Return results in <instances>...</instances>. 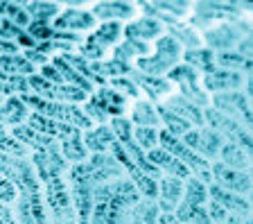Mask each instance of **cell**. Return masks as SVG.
I'll return each instance as SVG.
<instances>
[{
    "label": "cell",
    "mask_w": 253,
    "mask_h": 224,
    "mask_svg": "<svg viewBox=\"0 0 253 224\" xmlns=\"http://www.w3.org/2000/svg\"><path fill=\"white\" fill-rule=\"evenodd\" d=\"M0 175L16 188L14 215L21 224H50L43 202L41 181L27 156L0 154Z\"/></svg>",
    "instance_id": "cell-1"
},
{
    "label": "cell",
    "mask_w": 253,
    "mask_h": 224,
    "mask_svg": "<svg viewBox=\"0 0 253 224\" xmlns=\"http://www.w3.org/2000/svg\"><path fill=\"white\" fill-rule=\"evenodd\" d=\"M21 100L27 104V109H32V113H39V116L47 118V120H54V123H63L70 125V127L79 129V132H88L90 127H95L88 120L79 104H63V102H47L43 97H37L32 93L21 95Z\"/></svg>",
    "instance_id": "cell-2"
},
{
    "label": "cell",
    "mask_w": 253,
    "mask_h": 224,
    "mask_svg": "<svg viewBox=\"0 0 253 224\" xmlns=\"http://www.w3.org/2000/svg\"><path fill=\"white\" fill-rule=\"evenodd\" d=\"M181 57H183V48L169 34H163L156 41L154 52H149L147 57H140L136 61V70L142 75H152V77H163L174 66H179Z\"/></svg>",
    "instance_id": "cell-3"
},
{
    "label": "cell",
    "mask_w": 253,
    "mask_h": 224,
    "mask_svg": "<svg viewBox=\"0 0 253 224\" xmlns=\"http://www.w3.org/2000/svg\"><path fill=\"white\" fill-rule=\"evenodd\" d=\"M122 39V23H102L82 41V57L86 61H104V57Z\"/></svg>",
    "instance_id": "cell-4"
},
{
    "label": "cell",
    "mask_w": 253,
    "mask_h": 224,
    "mask_svg": "<svg viewBox=\"0 0 253 224\" xmlns=\"http://www.w3.org/2000/svg\"><path fill=\"white\" fill-rule=\"evenodd\" d=\"M158 145H161V147H163L168 154H172L174 159L179 161V163H183L188 170H192L195 175H199L204 181H211V179H212L208 161H204L199 154H195L192 149L185 147V145L181 143L176 136L168 134L165 129H161V132H158Z\"/></svg>",
    "instance_id": "cell-5"
},
{
    "label": "cell",
    "mask_w": 253,
    "mask_h": 224,
    "mask_svg": "<svg viewBox=\"0 0 253 224\" xmlns=\"http://www.w3.org/2000/svg\"><path fill=\"white\" fill-rule=\"evenodd\" d=\"M27 84H30V93L37 97H43L47 102H63V104H84L88 100L84 91H79L75 86L68 84H52V82L43 80L41 75H32L27 77Z\"/></svg>",
    "instance_id": "cell-6"
},
{
    "label": "cell",
    "mask_w": 253,
    "mask_h": 224,
    "mask_svg": "<svg viewBox=\"0 0 253 224\" xmlns=\"http://www.w3.org/2000/svg\"><path fill=\"white\" fill-rule=\"evenodd\" d=\"M50 25L57 32L73 30V34L82 37L84 32H88V34L93 32L95 27H97V21H95L93 14L88 11V5H66V9L59 11V16Z\"/></svg>",
    "instance_id": "cell-7"
},
{
    "label": "cell",
    "mask_w": 253,
    "mask_h": 224,
    "mask_svg": "<svg viewBox=\"0 0 253 224\" xmlns=\"http://www.w3.org/2000/svg\"><path fill=\"white\" fill-rule=\"evenodd\" d=\"M204 123L211 125L212 132H217L224 138H231V143L240 145V147H251V136H249L247 127L244 125H240L237 120H233V118L224 116V113L215 111V109H206L204 111Z\"/></svg>",
    "instance_id": "cell-8"
},
{
    "label": "cell",
    "mask_w": 253,
    "mask_h": 224,
    "mask_svg": "<svg viewBox=\"0 0 253 224\" xmlns=\"http://www.w3.org/2000/svg\"><path fill=\"white\" fill-rule=\"evenodd\" d=\"M211 104L215 107V111L224 113V116L237 120L240 125L249 127L251 125V107H249V95L240 91H231V93H217L211 100Z\"/></svg>",
    "instance_id": "cell-9"
},
{
    "label": "cell",
    "mask_w": 253,
    "mask_h": 224,
    "mask_svg": "<svg viewBox=\"0 0 253 224\" xmlns=\"http://www.w3.org/2000/svg\"><path fill=\"white\" fill-rule=\"evenodd\" d=\"M181 143L206 161V159H215V156L219 154L221 145H224V138H221L217 132H212L211 127H199V129H190Z\"/></svg>",
    "instance_id": "cell-10"
},
{
    "label": "cell",
    "mask_w": 253,
    "mask_h": 224,
    "mask_svg": "<svg viewBox=\"0 0 253 224\" xmlns=\"http://www.w3.org/2000/svg\"><path fill=\"white\" fill-rule=\"evenodd\" d=\"M129 77H131V82L138 86V91L145 93V100L149 102H163L168 100L172 93H176V86L172 84V82L163 80V77H152V75H142L138 73V70H129Z\"/></svg>",
    "instance_id": "cell-11"
},
{
    "label": "cell",
    "mask_w": 253,
    "mask_h": 224,
    "mask_svg": "<svg viewBox=\"0 0 253 224\" xmlns=\"http://www.w3.org/2000/svg\"><path fill=\"white\" fill-rule=\"evenodd\" d=\"M90 14L95 21L102 23H122L138 18V5L136 2H93L90 5Z\"/></svg>",
    "instance_id": "cell-12"
},
{
    "label": "cell",
    "mask_w": 253,
    "mask_h": 224,
    "mask_svg": "<svg viewBox=\"0 0 253 224\" xmlns=\"http://www.w3.org/2000/svg\"><path fill=\"white\" fill-rule=\"evenodd\" d=\"M204 82V89L206 93H231V91H237L247 84V77L242 73H235V70H211L201 77Z\"/></svg>",
    "instance_id": "cell-13"
},
{
    "label": "cell",
    "mask_w": 253,
    "mask_h": 224,
    "mask_svg": "<svg viewBox=\"0 0 253 224\" xmlns=\"http://www.w3.org/2000/svg\"><path fill=\"white\" fill-rule=\"evenodd\" d=\"M163 34H165V25L149 16L136 18V21L129 23V25H122V37L131 39V41H138V43L158 41Z\"/></svg>",
    "instance_id": "cell-14"
},
{
    "label": "cell",
    "mask_w": 253,
    "mask_h": 224,
    "mask_svg": "<svg viewBox=\"0 0 253 224\" xmlns=\"http://www.w3.org/2000/svg\"><path fill=\"white\" fill-rule=\"evenodd\" d=\"M161 107H165L168 111L176 113L179 118H183L185 123L190 125H197V127H204V111H201L197 104H192V102H188L183 95H179V93H172V95L168 97V100H163V104Z\"/></svg>",
    "instance_id": "cell-15"
},
{
    "label": "cell",
    "mask_w": 253,
    "mask_h": 224,
    "mask_svg": "<svg viewBox=\"0 0 253 224\" xmlns=\"http://www.w3.org/2000/svg\"><path fill=\"white\" fill-rule=\"evenodd\" d=\"M93 97L100 102V107L104 109V113L111 118V120H113V118L126 116L129 104H131L126 97H122L120 93H116L113 89H109V86H100V89H95Z\"/></svg>",
    "instance_id": "cell-16"
},
{
    "label": "cell",
    "mask_w": 253,
    "mask_h": 224,
    "mask_svg": "<svg viewBox=\"0 0 253 224\" xmlns=\"http://www.w3.org/2000/svg\"><path fill=\"white\" fill-rule=\"evenodd\" d=\"M147 161L152 163L154 168H161V170L165 172V175H169V177H174V179H188L190 177V170L183 166V163H179V161L174 159L172 154H168L163 147H154V149H149L147 154Z\"/></svg>",
    "instance_id": "cell-17"
},
{
    "label": "cell",
    "mask_w": 253,
    "mask_h": 224,
    "mask_svg": "<svg viewBox=\"0 0 253 224\" xmlns=\"http://www.w3.org/2000/svg\"><path fill=\"white\" fill-rule=\"evenodd\" d=\"M82 138H84V147L90 149L93 154H106V152H111V147L116 145V136H113L109 125L90 127L88 132L82 134Z\"/></svg>",
    "instance_id": "cell-18"
},
{
    "label": "cell",
    "mask_w": 253,
    "mask_h": 224,
    "mask_svg": "<svg viewBox=\"0 0 253 224\" xmlns=\"http://www.w3.org/2000/svg\"><path fill=\"white\" fill-rule=\"evenodd\" d=\"M211 175H215V179L224 188H233V192H240V195H247L249 188H251V179H249L247 172L231 170L221 163H215V168H211Z\"/></svg>",
    "instance_id": "cell-19"
},
{
    "label": "cell",
    "mask_w": 253,
    "mask_h": 224,
    "mask_svg": "<svg viewBox=\"0 0 253 224\" xmlns=\"http://www.w3.org/2000/svg\"><path fill=\"white\" fill-rule=\"evenodd\" d=\"M30 109L21 100V95L7 97L5 102H0V125L2 127H18L23 125V120H27Z\"/></svg>",
    "instance_id": "cell-20"
},
{
    "label": "cell",
    "mask_w": 253,
    "mask_h": 224,
    "mask_svg": "<svg viewBox=\"0 0 253 224\" xmlns=\"http://www.w3.org/2000/svg\"><path fill=\"white\" fill-rule=\"evenodd\" d=\"M126 118L133 120L138 127H152V129H158L161 120H158V113H156V107H154L149 100L145 97H138L129 104V111H126Z\"/></svg>",
    "instance_id": "cell-21"
},
{
    "label": "cell",
    "mask_w": 253,
    "mask_h": 224,
    "mask_svg": "<svg viewBox=\"0 0 253 224\" xmlns=\"http://www.w3.org/2000/svg\"><path fill=\"white\" fill-rule=\"evenodd\" d=\"M52 66L57 68V73L61 75L63 84L75 86V89H79V91H84L86 95H93V93H95V89H97V86H93L88 80H86V77H82V75H79L75 68H70V66L66 64L59 54H54V57H52Z\"/></svg>",
    "instance_id": "cell-22"
},
{
    "label": "cell",
    "mask_w": 253,
    "mask_h": 224,
    "mask_svg": "<svg viewBox=\"0 0 253 224\" xmlns=\"http://www.w3.org/2000/svg\"><path fill=\"white\" fill-rule=\"evenodd\" d=\"M158 197H161V208L165 213H172L179 206V199L183 197V183L174 177H165L158 186Z\"/></svg>",
    "instance_id": "cell-23"
},
{
    "label": "cell",
    "mask_w": 253,
    "mask_h": 224,
    "mask_svg": "<svg viewBox=\"0 0 253 224\" xmlns=\"http://www.w3.org/2000/svg\"><path fill=\"white\" fill-rule=\"evenodd\" d=\"M149 52H152V48H149L147 43H138V41H131V39H125L122 43H118V48L111 50V57H113V61H120V64L129 66L131 59L138 61L140 57H147Z\"/></svg>",
    "instance_id": "cell-24"
},
{
    "label": "cell",
    "mask_w": 253,
    "mask_h": 224,
    "mask_svg": "<svg viewBox=\"0 0 253 224\" xmlns=\"http://www.w3.org/2000/svg\"><path fill=\"white\" fill-rule=\"evenodd\" d=\"M0 70L5 75H18V77H32V75H37V68L18 52L0 54Z\"/></svg>",
    "instance_id": "cell-25"
},
{
    "label": "cell",
    "mask_w": 253,
    "mask_h": 224,
    "mask_svg": "<svg viewBox=\"0 0 253 224\" xmlns=\"http://www.w3.org/2000/svg\"><path fill=\"white\" fill-rule=\"evenodd\" d=\"M219 156H221V161H219L221 166H226V168H231V170H237V172H247L249 156H247V152H244L240 145H235V143L221 145Z\"/></svg>",
    "instance_id": "cell-26"
},
{
    "label": "cell",
    "mask_w": 253,
    "mask_h": 224,
    "mask_svg": "<svg viewBox=\"0 0 253 224\" xmlns=\"http://www.w3.org/2000/svg\"><path fill=\"white\" fill-rule=\"evenodd\" d=\"M156 113H158V120L163 123V129L168 134H172V136H185V134L192 129V125L190 123H185L183 118H179L176 113L168 111V109L161 107V104L156 107Z\"/></svg>",
    "instance_id": "cell-27"
},
{
    "label": "cell",
    "mask_w": 253,
    "mask_h": 224,
    "mask_svg": "<svg viewBox=\"0 0 253 224\" xmlns=\"http://www.w3.org/2000/svg\"><path fill=\"white\" fill-rule=\"evenodd\" d=\"M23 9H27V16H34V21L52 23L61 11V5L57 2H21Z\"/></svg>",
    "instance_id": "cell-28"
},
{
    "label": "cell",
    "mask_w": 253,
    "mask_h": 224,
    "mask_svg": "<svg viewBox=\"0 0 253 224\" xmlns=\"http://www.w3.org/2000/svg\"><path fill=\"white\" fill-rule=\"evenodd\" d=\"M183 59L188 61V66H192V68H201L206 73H211V70H215V50L211 48H199V50H188V52H183Z\"/></svg>",
    "instance_id": "cell-29"
},
{
    "label": "cell",
    "mask_w": 253,
    "mask_h": 224,
    "mask_svg": "<svg viewBox=\"0 0 253 224\" xmlns=\"http://www.w3.org/2000/svg\"><path fill=\"white\" fill-rule=\"evenodd\" d=\"M30 93V84L27 77H18V75H5L0 70V97H14V95H25Z\"/></svg>",
    "instance_id": "cell-30"
},
{
    "label": "cell",
    "mask_w": 253,
    "mask_h": 224,
    "mask_svg": "<svg viewBox=\"0 0 253 224\" xmlns=\"http://www.w3.org/2000/svg\"><path fill=\"white\" fill-rule=\"evenodd\" d=\"M0 154L30 156V149H27L23 143H18V140H16L14 136L7 132V127H2V125H0Z\"/></svg>",
    "instance_id": "cell-31"
},
{
    "label": "cell",
    "mask_w": 253,
    "mask_h": 224,
    "mask_svg": "<svg viewBox=\"0 0 253 224\" xmlns=\"http://www.w3.org/2000/svg\"><path fill=\"white\" fill-rule=\"evenodd\" d=\"M211 192H212V199H215V202H224V204H226V208H224V211H237V213L247 215V211H249L247 199L233 197V195H228V192L224 190V188H219V186H212Z\"/></svg>",
    "instance_id": "cell-32"
},
{
    "label": "cell",
    "mask_w": 253,
    "mask_h": 224,
    "mask_svg": "<svg viewBox=\"0 0 253 224\" xmlns=\"http://www.w3.org/2000/svg\"><path fill=\"white\" fill-rule=\"evenodd\" d=\"M215 64H219L221 66V70H235L237 73V68H242L244 73H249V66H251V61L249 59H244V57H240L237 52H219V54H215Z\"/></svg>",
    "instance_id": "cell-33"
},
{
    "label": "cell",
    "mask_w": 253,
    "mask_h": 224,
    "mask_svg": "<svg viewBox=\"0 0 253 224\" xmlns=\"http://www.w3.org/2000/svg\"><path fill=\"white\" fill-rule=\"evenodd\" d=\"M109 89H113L116 93H120L122 97H131V100H138V97H142L140 95V91H138V86L131 82V77L129 75H125V77H113L111 80V84H109Z\"/></svg>",
    "instance_id": "cell-34"
},
{
    "label": "cell",
    "mask_w": 253,
    "mask_h": 224,
    "mask_svg": "<svg viewBox=\"0 0 253 224\" xmlns=\"http://www.w3.org/2000/svg\"><path fill=\"white\" fill-rule=\"evenodd\" d=\"M133 140L136 145L145 152V149H154L158 147V129H152V127H136L133 129Z\"/></svg>",
    "instance_id": "cell-35"
},
{
    "label": "cell",
    "mask_w": 253,
    "mask_h": 224,
    "mask_svg": "<svg viewBox=\"0 0 253 224\" xmlns=\"http://www.w3.org/2000/svg\"><path fill=\"white\" fill-rule=\"evenodd\" d=\"M156 206H154V202H140L136 208H133L131 213V222L133 224H156Z\"/></svg>",
    "instance_id": "cell-36"
},
{
    "label": "cell",
    "mask_w": 253,
    "mask_h": 224,
    "mask_svg": "<svg viewBox=\"0 0 253 224\" xmlns=\"http://www.w3.org/2000/svg\"><path fill=\"white\" fill-rule=\"evenodd\" d=\"M27 34H30L32 41H34V39H39L41 43H45V41H52L54 30H52V25H50V23L30 21V25H27Z\"/></svg>",
    "instance_id": "cell-37"
},
{
    "label": "cell",
    "mask_w": 253,
    "mask_h": 224,
    "mask_svg": "<svg viewBox=\"0 0 253 224\" xmlns=\"http://www.w3.org/2000/svg\"><path fill=\"white\" fill-rule=\"evenodd\" d=\"M149 5H152L154 9H163V11L169 9L168 14L172 18H185L190 14V9H192V5H190V2H149ZM168 14H165V16H168Z\"/></svg>",
    "instance_id": "cell-38"
},
{
    "label": "cell",
    "mask_w": 253,
    "mask_h": 224,
    "mask_svg": "<svg viewBox=\"0 0 253 224\" xmlns=\"http://www.w3.org/2000/svg\"><path fill=\"white\" fill-rule=\"evenodd\" d=\"M5 14H7V21L9 23H14L16 27H27L30 25V16H27V11H23V7H21V2L18 5H11V2H5Z\"/></svg>",
    "instance_id": "cell-39"
},
{
    "label": "cell",
    "mask_w": 253,
    "mask_h": 224,
    "mask_svg": "<svg viewBox=\"0 0 253 224\" xmlns=\"http://www.w3.org/2000/svg\"><path fill=\"white\" fill-rule=\"evenodd\" d=\"M0 202L7 204V206L16 202V188L11 186V183L7 181L2 175H0Z\"/></svg>",
    "instance_id": "cell-40"
},
{
    "label": "cell",
    "mask_w": 253,
    "mask_h": 224,
    "mask_svg": "<svg viewBox=\"0 0 253 224\" xmlns=\"http://www.w3.org/2000/svg\"><path fill=\"white\" fill-rule=\"evenodd\" d=\"M23 57H25L27 61H30L32 66H34V68H39V66H41V68H43V66H45V64H50V57H45V54H41V52H39V50H34V48H32V50H25V54H23Z\"/></svg>",
    "instance_id": "cell-41"
},
{
    "label": "cell",
    "mask_w": 253,
    "mask_h": 224,
    "mask_svg": "<svg viewBox=\"0 0 253 224\" xmlns=\"http://www.w3.org/2000/svg\"><path fill=\"white\" fill-rule=\"evenodd\" d=\"M0 224H21L14 215V208L0 202Z\"/></svg>",
    "instance_id": "cell-42"
},
{
    "label": "cell",
    "mask_w": 253,
    "mask_h": 224,
    "mask_svg": "<svg viewBox=\"0 0 253 224\" xmlns=\"http://www.w3.org/2000/svg\"><path fill=\"white\" fill-rule=\"evenodd\" d=\"M156 224H179V220L174 218L172 213H163L161 218H158V222Z\"/></svg>",
    "instance_id": "cell-43"
},
{
    "label": "cell",
    "mask_w": 253,
    "mask_h": 224,
    "mask_svg": "<svg viewBox=\"0 0 253 224\" xmlns=\"http://www.w3.org/2000/svg\"><path fill=\"white\" fill-rule=\"evenodd\" d=\"M54 224H75V218H68V220H61V222H54Z\"/></svg>",
    "instance_id": "cell-44"
},
{
    "label": "cell",
    "mask_w": 253,
    "mask_h": 224,
    "mask_svg": "<svg viewBox=\"0 0 253 224\" xmlns=\"http://www.w3.org/2000/svg\"><path fill=\"white\" fill-rule=\"evenodd\" d=\"M0 102H2V97H0Z\"/></svg>",
    "instance_id": "cell-45"
}]
</instances>
